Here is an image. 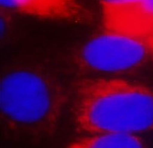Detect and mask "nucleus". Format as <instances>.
Returning a JSON list of instances; mask_svg holds the SVG:
<instances>
[{
	"label": "nucleus",
	"mask_w": 153,
	"mask_h": 148,
	"mask_svg": "<svg viewBox=\"0 0 153 148\" xmlns=\"http://www.w3.org/2000/svg\"><path fill=\"white\" fill-rule=\"evenodd\" d=\"M2 9L33 18L90 25L95 15L79 0H1Z\"/></svg>",
	"instance_id": "obj_5"
},
{
	"label": "nucleus",
	"mask_w": 153,
	"mask_h": 148,
	"mask_svg": "<svg viewBox=\"0 0 153 148\" xmlns=\"http://www.w3.org/2000/svg\"><path fill=\"white\" fill-rule=\"evenodd\" d=\"M66 148H145L142 141L132 134L105 133L88 135L74 141Z\"/></svg>",
	"instance_id": "obj_6"
},
{
	"label": "nucleus",
	"mask_w": 153,
	"mask_h": 148,
	"mask_svg": "<svg viewBox=\"0 0 153 148\" xmlns=\"http://www.w3.org/2000/svg\"><path fill=\"white\" fill-rule=\"evenodd\" d=\"M67 98L60 84L43 72L10 70L2 77V117L13 129L45 136L56 130Z\"/></svg>",
	"instance_id": "obj_2"
},
{
	"label": "nucleus",
	"mask_w": 153,
	"mask_h": 148,
	"mask_svg": "<svg viewBox=\"0 0 153 148\" xmlns=\"http://www.w3.org/2000/svg\"><path fill=\"white\" fill-rule=\"evenodd\" d=\"M71 110L79 132L136 133L153 130V87L119 78L83 79L74 83Z\"/></svg>",
	"instance_id": "obj_1"
},
{
	"label": "nucleus",
	"mask_w": 153,
	"mask_h": 148,
	"mask_svg": "<svg viewBox=\"0 0 153 148\" xmlns=\"http://www.w3.org/2000/svg\"><path fill=\"white\" fill-rule=\"evenodd\" d=\"M152 59L153 53L141 43L103 31L84 42L75 56L81 69L103 75L132 70Z\"/></svg>",
	"instance_id": "obj_3"
},
{
	"label": "nucleus",
	"mask_w": 153,
	"mask_h": 148,
	"mask_svg": "<svg viewBox=\"0 0 153 148\" xmlns=\"http://www.w3.org/2000/svg\"><path fill=\"white\" fill-rule=\"evenodd\" d=\"M100 5L103 31L134 40L153 53V0Z\"/></svg>",
	"instance_id": "obj_4"
},
{
	"label": "nucleus",
	"mask_w": 153,
	"mask_h": 148,
	"mask_svg": "<svg viewBox=\"0 0 153 148\" xmlns=\"http://www.w3.org/2000/svg\"><path fill=\"white\" fill-rule=\"evenodd\" d=\"M129 1H135V0H99L100 4H109V3H118V2H124Z\"/></svg>",
	"instance_id": "obj_7"
}]
</instances>
